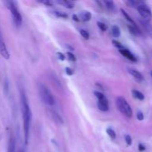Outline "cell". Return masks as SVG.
Returning <instances> with one entry per match:
<instances>
[{
    "mask_svg": "<svg viewBox=\"0 0 152 152\" xmlns=\"http://www.w3.org/2000/svg\"><path fill=\"white\" fill-rule=\"evenodd\" d=\"M38 90L40 97L44 103L47 104L48 105H53L54 104V97L47 86L43 84H39Z\"/></svg>",
    "mask_w": 152,
    "mask_h": 152,
    "instance_id": "3957f363",
    "label": "cell"
},
{
    "mask_svg": "<svg viewBox=\"0 0 152 152\" xmlns=\"http://www.w3.org/2000/svg\"><path fill=\"white\" fill-rule=\"evenodd\" d=\"M80 34H81L82 37H83L85 39L88 40L89 39V37H90V34H89V33L87 31H86V30L80 29Z\"/></svg>",
    "mask_w": 152,
    "mask_h": 152,
    "instance_id": "ffe728a7",
    "label": "cell"
},
{
    "mask_svg": "<svg viewBox=\"0 0 152 152\" xmlns=\"http://www.w3.org/2000/svg\"><path fill=\"white\" fill-rule=\"evenodd\" d=\"M73 19H74V21H76V22H79V21H80L79 16H77V15H76V14L73 15Z\"/></svg>",
    "mask_w": 152,
    "mask_h": 152,
    "instance_id": "e575fe53",
    "label": "cell"
},
{
    "mask_svg": "<svg viewBox=\"0 0 152 152\" xmlns=\"http://www.w3.org/2000/svg\"><path fill=\"white\" fill-rule=\"evenodd\" d=\"M65 73H66L67 75L68 76H71L74 74V71L71 69V68H65Z\"/></svg>",
    "mask_w": 152,
    "mask_h": 152,
    "instance_id": "4dcf8cb0",
    "label": "cell"
},
{
    "mask_svg": "<svg viewBox=\"0 0 152 152\" xmlns=\"http://www.w3.org/2000/svg\"><path fill=\"white\" fill-rule=\"evenodd\" d=\"M137 120L140 121H142L144 119V115L142 114V111H138L137 114Z\"/></svg>",
    "mask_w": 152,
    "mask_h": 152,
    "instance_id": "f546056e",
    "label": "cell"
},
{
    "mask_svg": "<svg viewBox=\"0 0 152 152\" xmlns=\"http://www.w3.org/2000/svg\"><path fill=\"white\" fill-rule=\"evenodd\" d=\"M97 107L101 111L106 112L109 110V105H108V101L107 98L97 101Z\"/></svg>",
    "mask_w": 152,
    "mask_h": 152,
    "instance_id": "9c48e42d",
    "label": "cell"
},
{
    "mask_svg": "<svg viewBox=\"0 0 152 152\" xmlns=\"http://www.w3.org/2000/svg\"><path fill=\"white\" fill-rule=\"evenodd\" d=\"M116 105L122 114H124L128 118H132L133 115V111L126 98L123 96L117 97V99H116Z\"/></svg>",
    "mask_w": 152,
    "mask_h": 152,
    "instance_id": "7a4b0ae2",
    "label": "cell"
},
{
    "mask_svg": "<svg viewBox=\"0 0 152 152\" xmlns=\"http://www.w3.org/2000/svg\"><path fill=\"white\" fill-rule=\"evenodd\" d=\"M0 53L4 59H8L10 58V53H9L7 47H6L5 42L4 41L1 31H0Z\"/></svg>",
    "mask_w": 152,
    "mask_h": 152,
    "instance_id": "52a82bcc",
    "label": "cell"
},
{
    "mask_svg": "<svg viewBox=\"0 0 152 152\" xmlns=\"http://www.w3.org/2000/svg\"><path fill=\"white\" fill-rule=\"evenodd\" d=\"M97 25H98V27L99 28V29H100L102 31H107V28H107V25H105V23H103V22H98Z\"/></svg>",
    "mask_w": 152,
    "mask_h": 152,
    "instance_id": "484cf974",
    "label": "cell"
},
{
    "mask_svg": "<svg viewBox=\"0 0 152 152\" xmlns=\"http://www.w3.org/2000/svg\"><path fill=\"white\" fill-rule=\"evenodd\" d=\"M111 34L114 37H120V34H121V32H120V28L117 25H113L112 28H111Z\"/></svg>",
    "mask_w": 152,
    "mask_h": 152,
    "instance_id": "ac0fdd59",
    "label": "cell"
},
{
    "mask_svg": "<svg viewBox=\"0 0 152 152\" xmlns=\"http://www.w3.org/2000/svg\"><path fill=\"white\" fill-rule=\"evenodd\" d=\"M5 4L7 5V7L9 8V10H10V12H11L14 23L16 24V26H21V25L22 23V17L21 16V13H19V10H18L17 7L15 4L14 1H5Z\"/></svg>",
    "mask_w": 152,
    "mask_h": 152,
    "instance_id": "277c9868",
    "label": "cell"
},
{
    "mask_svg": "<svg viewBox=\"0 0 152 152\" xmlns=\"http://www.w3.org/2000/svg\"><path fill=\"white\" fill-rule=\"evenodd\" d=\"M7 152H16V141L13 137L10 138Z\"/></svg>",
    "mask_w": 152,
    "mask_h": 152,
    "instance_id": "4fadbf2b",
    "label": "cell"
},
{
    "mask_svg": "<svg viewBox=\"0 0 152 152\" xmlns=\"http://www.w3.org/2000/svg\"><path fill=\"white\" fill-rule=\"evenodd\" d=\"M129 31L131 33V34L134 36H140L141 34L140 31L139 30V28H137V26H133V25H129Z\"/></svg>",
    "mask_w": 152,
    "mask_h": 152,
    "instance_id": "5bb4252c",
    "label": "cell"
},
{
    "mask_svg": "<svg viewBox=\"0 0 152 152\" xmlns=\"http://www.w3.org/2000/svg\"><path fill=\"white\" fill-rule=\"evenodd\" d=\"M128 71H129V74L135 79L137 82H142L144 80V77L142 74H141L140 71H138L137 70H135L134 68H129L128 69Z\"/></svg>",
    "mask_w": 152,
    "mask_h": 152,
    "instance_id": "ba28073f",
    "label": "cell"
},
{
    "mask_svg": "<svg viewBox=\"0 0 152 152\" xmlns=\"http://www.w3.org/2000/svg\"><path fill=\"white\" fill-rule=\"evenodd\" d=\"M105 5H106L107 8L109 9V10H113L114 9V7H115L114 1H105Z\"/></svg>",
    "mask_w": 152,
    "mask_h": 152,
    "instance_id": "7402d4cb",
    "label": "cell"
},
{
    "mask_svg": "<svg viewBox=\"0 0 152 152\" xmlns=\"http://www.w3.org/2000/svg\"><path fill=\"white\" fill-rule=\"evenodd\" d=\"M19 152H25V150H24V149H20V150H19Z\"/></svg>",
    "mask_w": 152,
    "mask_h": 152,
    "instance_id": "d590c367",
    "label": "cell"
},
{
    "mask_svg": "<svg viewBox=\"0 0 152 152\" xmlns=\"http://www.w3.org/2000/svg\"><path fill=\"white\" fill-rule=\"evenodd\" d=\"M125 140H126V142L127 143L128 145H131L132 144V139L129 135L125 136Z\"/></svg>",
    "mask_w": 152,
    "mask_h": 152,
    "instance_id": "83f0119b",
    "label": "cell"
},
{
    "mask_svg": "<svg viewBox=\"0 0 152 152\" xmlns=\"http://www.w3.org/2000/svg\"><path fill=\"white\" fill-rule=\"evenodd\" d=\"M80 20H82L83 22H88L91 19V13L87 10H84L80 13V16H79Z\"/></svg>",
    "mask_w": 152,
    "mask_h": 152,
    "instance_id": "8fae6325",
    "label": "cell"
},
{
    "mask_svg": "<svg viewBox=\"0 0 152 152\" xmlns=\"http://www.w3.org/2000/svg\"><path fill=\"white\" fill-rule=\"evenodd\" d=\"M132 95H133L134 97L136 98V99H139V100L142 101V100H144V99H145V96H144L143 94L141 93V92L139 91L134 89V90H132Z\"/></svg>",
    "mask_w": 152,
    "mask_h": 152,
    "instance_id": "9a60e30c",
    "label": "cell"
},
{
    "mask_svg": "<svg viewBox=\"0 0 152 152\" xmlns=\"http://www.w3.org/2000/svg\"><path fill=\"white\" fill-rule=\"evenodd\" d=\"M21 107H22V118H23V129L25 135V143L27 145L29 139L30 129H31V120H32V113L28 104V99L25 92L21 91Z\"/></svg>",
    "mask_w": 152,
    "mask_h": 152,
    "instance_id": "6da1fadb",
    "label": "cell"
},
{
    "mask_svg": "<svg viewBox=\"0 0 152 152\" xmlns=\"http://www.w3.org/2000/svg\"><path fill=\"white\" fill-rule=\"evenodd\" d=\"M126 3L127 4V5H129V7H136L137 8L140 5H141L142 4H143V1H134V0H129V1H126Z\"/></svg>",
    "mask_w": 152,
    "mask_h": 152,
    "instance_id": "2e32d148",
    "label": "cell"
},
{
    "mask_svg": "<svg viewBox=\"0 0 152 152\" xmlns=\"http://www.w3.org/2000/svg\"><path fill=\"white\" fill-rule=\"evenodd\" d=\"M48 114L49 117L51 118V120H53L56 124L62 125L64 123V121L63 120H62V117H61L56 111H55L54 110L48 109Z\"/></svg>",
    "mask_w": 152,
    "mask_h": 152,
    "instance_id": "8992f818",
    "label": "cell"
},
{
    "mask_svg": "<svg viewBox=\"0 0 152 152\" xmlns=\"http://www.w3.org/2000/svg\"><path fill=\"white\" fill-rule=\"evenodd\" d=\"M58 4H60L62 5L65 6L67 8H73L74 7V3L71 1H66V0H58L56 1Z\"/></svg>",
    "mask_w": 152,
    "mask_h": 152,
    "instance_id": "7c38bea8",
    "label": "cell"
},
{
    "mask_svg": "<svg viewBox=\"0 0 152 152\" xmlns=\"http://www.w3.org/2000/svg\"><path fill=\"white\" fill-rule=\"evenodd\" d=\"M112 43H113V45H114L117 48L119 49V50H121V49L125 48L123 47V45H122L120 42L117 41V40H113Z\"/></svg>",
    "mask_w": 152,
    "mask_h": 152,
    "instance_id": "cb8c5ba5",
    "label": "cell"
},
{
    "mask_svg": "<svg viewBox=\"0 0 152 152\" xmlns=\"http://www.w3.org/2000/svg\"><path fill=\"white\" fill-rule=\"evenodd\" d=\"M137 9L138 13H140L144 22L148 23L151 20L152 13L149 7L145 4V2L141 4V5H140Z\"/></svg>",
    "mask_w": 152,
    "mask_h": 152,
    "instance_id": "5b68a950",
    "label": "cell"
},
{
    "mask_svg": "<svg viewBox=\"0 0 152 152\" xmlns=\"http://www.w3.org/2000/svg\"><path fill=\"white\" fill-rule=\"evenodd\" d=\"M142 25H144V27L145 28V29H146V31H148V33L149 34V35L151 36V37L152 38V25H150L149 23H147V22H142Z\"/></svg>",
    "mask_w": 152,
    "mask_h": 152,
    "instance_id": "d6986e66",
    "label": "cell"
},
{
    "mask_svg": "<svg viewBox=\"0 0 152 152\" xmlns=\"http://www.w3.org/2000/svg\"><path fill=\"white\" fill-rule=\"evenodd\" d=\"M120 53L123 55V56H125L126 58H127L128 59H129L132 62H137V58L135 57L134 55L130 51V50H127L126 48L121 49V50H119Z\"/></svg>",
    "mask_w": 152,
    "mask_h": 152,
    "instance_id": "30bf717a",
    "label": "cell"
},
{
    "mask_svg": "<svg viewBox=\"0 0 152 152\" xmlns=\"http://www.w3.org/2000/svg\"><path fill=\"white\" fill-rule=\"evenodd\" d=\"M151 77H152V71L151 72Z\"/></svg>",
    "mask_w": 152,
    "mask_h": 152,
    "instance_id": "8d00e7d4",
    "label": "cell"
},
{
    "mask_svg": "<svg viewBox=\"0 0 152 152\" xmlns=\"http://www.w3.org/2000/svg\"><path fill=\"white\" fill-rule=\"evenodd\" d=\"M120 10H121V12H122V13H123V16H125V18H126V19H127V20L129 21V22H130L131 24H132V25H133V26H135V27H136V26H137L136 23H135L133 19H132V18L130 16H129V13H128L127 12H126V10H125L124 9H123V8L120 9Z\"/></svg>",
    "mask_w": 152,
    "mask_h": 152,
    "instance_id": "e0dca14e",
    "label": "cell"
},
{
    "mask_svg": "<svg viewBox=\"0 0 152 152\" xmlns=\"http://www.w3.org/2000/svg\"><path fill=\"white\" fill-rule=\"evenodd\" d=\"M56 54H57L58 58H59L61 61H63L64 59H65V56H64V54L62 53H61V52H57Z\"/></svg>",
    "mask_w": 152,
    "mask_h": 152,
    "instance_id": "1f68e13d",
    "label": "cell"
},
{
    "mask_svg": "<svg viewBox=\"0 0 152 152\" xmlns=\"http://www.w3.org/2000/svg\"><path fill=\"white\" fill-rule=\"evenodd\" d=\"M42 3H43L44 4H45V5L47 6H52L53 5V2L50 1H49V0H46V1H41Z\"/></svg>",
    "mask_w": 152,
    "mask_h": 152,
    "instance_id": "d6a6232c",
    "label": "cell"
},
{
    "mask_svg": "<svg viewBox=\"0 0 152 152\" xmlns=\"http://www.w3.org/2000/svg\"><path fill=\"white\" fill-rule=\"evenodd\" d=\"M94 95L96 96V97L97 98L98 100H100V99H105V98H106L103 94L101 93V92L99 91H94Z\"/></svg>",
    "mask_w": 152,
    "mask_h": 152,
    "instance_id": "603a6c76",
    "label": "cell"
},
{
    "mask_svg": "<svg viewBox=\"0 0 152 152\" xmlns=\"http://www.w3.org/2000/svg\"><path fill=\"white\" fill-rule=\"evenodd\" d=\"M56 16L59 18H68V15L66 13H63V12H60V11H54L53 12Z\"/></svg>",
    "mask_w": 152,
    "mask_h": 152,
    "instance_id": "d4e9b609",
    "label": "cell"
},
{
    "mask_svg": "<svg viewBox=\"0 0 152 152\" xmlns=\"http://www.w3.org/2000/svg\"><path fill=\"white\" fill-rule=\"evenodd\" d=\"M4 83V93H5V94H8V91H9V84H8V81H7V79H6Z\"/></svg>",
    "mask_w": 152,
    "mask_h": 152,
    "instance_id": "4316f807",
    "label": "cell"
},
{
    "mask_svg": "<svg viewBox=\"0 0 152 152\" xmlns=\"http://www.w3.org/2000/svg\"><path fill=\"white\" fill-rule=\"evenodd\" d=\"M106 132H107V134H108V136H109L111 138V139H115V138H116V133L112 129H111V128H108V129H107V130H106Z\"/></svg>",
    "mask_w": 152,
    "mask_h": 152,
    "instance_id": "44dd1931",
    "label": "cell"
},
{
    "mask_svg": "<svg viewBox=\"0 0 152 152\" xmlns=\"http://www.w3.org/2000/svg\"><path fill=\"white\" fill-rule=\"evenodd\" d=\"M138 148H139V150L140 151H143L145 150V147L142 144H139V147Z\"/></svg>",
    "mask_w": 152,
    "mask_h": 152,
    "instance_id": "836d02e7",
    "label": "cell"
},
{
    "mask_svg": "<svg viewBox=\"0 0 152 152\" xmlns=\"http://www.w3.org/2000/svg\"><path fill=\"white\" fill-rule=\"evenodd\" d=\"M67 54H68V59H69L70 60L73 61V62L76 61V56H74V53H72L71 52H68V53H67Z\"/></svg>",
    "mask_w": 152,
    "mask_h": 152,
    "instance_id": "f1b7e54d",
    "label": "cell"
}]
</instances>
